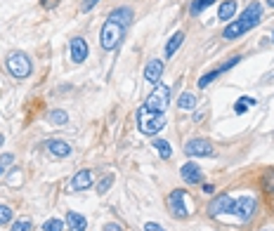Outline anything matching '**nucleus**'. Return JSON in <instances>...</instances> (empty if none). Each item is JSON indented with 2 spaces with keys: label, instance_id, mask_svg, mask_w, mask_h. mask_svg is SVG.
Wrapping results in <instances>:
<instances>
[{
  "label": "nucleus",
  "instance_id": "nucleus-30",
  "mask_svg": "<svg viewBox=\"0 0 274 231\" xmlns=\"http://www.w3.org/2000/svg\"><path fill=\"white\" fill-rule=\"evenodd\" d=\"M262 186H265L267 191H274V172H267L265 180H262Z\"/></svg>",
  "mask_w": 274,
  "mask_h": 231
},
{
  "label": "nucleus",
  "instance_id": "nucleus-6",
  "mask_svg": "<svg viewBox=\"0 0 274 231\" xmlns=\"http://www.w3.org/2000/svg\"><path fill=\"white\" fill-rule=\"evenodd\" d=\"M184 198H187V191L184 189H175L170 191V196H168V210L173 217L177 220H187L189 217V208L184 206Z\"/></svg>",
  "mask_w": 274,
  "mask_h": 231
},
{
  "label": "nucleus",
  "instance_id": "nucleus-14",
  "mask_svg": "<svg viewBox=\"0 0 274 231\" xmlns=\"http://www.w3.org/2000/svg\"><path fill=\"white\" fill-rule=\"evenodd\" d=\"M109 22H114V24L128 28L130 22H133V10H130V8H116L111 14H109Z\"/></svg>",
  "mask_w": 274,
  "mask_h": 231
},
{
  "label": "nucleus",
  "instance_id": "nucleus-8",
  "mask_svg": "<svg viewBox=\"0 0 274 231\" xmlns=\"http://www.w3.org/2000/svg\"><path fill=\"white\" fill-rule=\"evenodd\" d=\"M232 208H234V198L229 194H220V196L213 198V203L208 206V214L210 217H220V214L229 212L232 214Z\"/></svg>",
  "mask_w": 274,
  "mask_h": 231
},
{
  "label": "nucleus",
  "instance_id": "nucleus-16",
  "mask_svg": "<svg viewBox=\"0 0 274 231\" xmlns=\"http://www.w3.org/2000/svg\"><path fill=\"white\" fill-rule=\"evenodd\" d=\"M67 226L71 231H85L88 229V220H85L83 214H78V212H67Z\"/></svg>",
  "mask_w": 274,
  "mask_h": 231
},
{
  "label": "nucleus",
  "instance_id": "nucleus-23",
  "mask_svg": "<svg viewBox=\"0 0 274 231\" xmlns=\"http://www.w3.org/2000/svg\"><path fill=\"white\" fill-rule=\"evenodd\" d=\"M248 106H255V99L253 97H241L239 102H236V106H234V111H236V114H246V108Z\"/></svg>",
  "mask_w": 274,
  "mask_h": 231
},
{
  "label": "nucleus",
  "instance_id": "nucleus-12",
  "mask_svg": "<svg viewBox=\"0 0 274 231\" xmlns=\"http://www.w3.org/2000/svg\"><path fill=\"white\" fill-rule=\"evenodd\" d=\"M92 186V172L90 170H81L71 177V191H85Z\"/></svg>",
  "mask_w": 274,
  "mask_h": 231
},
{
  "label": "nucleus",
  "instance_id": "nucleus-27",
  "mask_svg": "<svg viewBox=\"0 0 274 231\" xmlns=\"http://www.w3.org/2000/svg\"><path fill=\"white\" fill-rule=\"evenodd\" d=\"M67 222H62V220H48V222L43 224V231H64Z\"/></svg>",
  "mask_w": 274,
  "mask_h": 231
},
{
  "label": "nucleus",
  "instance_id": "nucleus-41",
  "mask_svg": "<svg viewBox=\"0 0 274 231\" xmlns=\"http://www.w3.org/2000/svg\"><path fill=\"white\" fill-rule=\"evenodd\" d=\"M272 38H274V33H272Z\"/></svg>",
  "mask_w": 274,
  "mask_h": 231
},
{
  "label": "nucleus",
  "instance_id": "nucleus-25",
  "mask_svg": "<svg viewBox=\"0 0 274 231\" xmlns=\"http://www.w3.org/2000/svg\"><path fill=\"white\" fill-rule=\"evenodd\" d=\"M111 184H114V174L109 172V174H104L100 180V184H97V194H107L109 189H111Z\"/></svg>",
  "mask_w": 274,
  "mask_h": 231
},
{
  "label": "nucleus",
  "instance_id": "nucleus-4",
  "mask_svg": "<svg viewBox=\"0 0 274 231\" xmlns=\"http://www.w3.org/2000/svg\"><path fill=\"white\" fill-rule=\"evenodd\" d=\"M8 71L15 76V78L24 80V78L31 76V59L26 57L24 52H12L8 57Z\"/></svg>",
  "mask_w": 274,
  "mask_h": 231
},
{
  "label": "nucleus",
  "instance_id": "nucleus-28",
  "mask_svg": "<svg viewBox=\"0 0 274 231\" xmlns=\"http://www.w3.org/2000/svg\"><path fill=\"white\" fill-rule=\"evenodd\" d=\"M220 74H222L220 68H215V71H210V74H206V76H203V78L199 80V88H208V85H210V82L215 80V78H217Z\"/></svg>",
  "mask_w": 274,
  "mask_h": 231
},
{
  "label": "nucleus",
  "instance_id": "nucleus-36",
  "mask_svg": "<svg viewBox=\"0 0 274 231\" xmlns=\"http://www.w3.org/2000/svg\"><path fill=\"white\" fill-rule=\"evenodd\" d=\"M213 191H215L213 184H203V194H213Z\"/></svg>",
  "mask_w": 274,
  "mask_h": 231
},
{
  "label": "nucleus",
  "instance_id": "nucleus-9",
  "mask_svg": "<svg viewBox=\"0 0 274 231\" xmlns=\"http://www.w3.org/2000/svg\"><path fill=\"white\" fill-rule=\"evenodd\" d=\"M260 16H262V5H260V2H250L248 8L241 12L239 22L246 26V31H248V28H253V26L260 24Z\"/></svg>",
  "mask_w": 274,
  "mask_h": 231
},
{
  "label": "nucleus",
  "instance_id": "nucleus-22",
  "mask_svg": "<svg viewBox=\"0 0 274 231\" xmlns=\"http://www.w3.org/2000/svg\"><path fill=\"white\" fill-rule=\"evenodd\" d=\"M213 2H215V0H194V2H191V8H189V12H191L194 16H196V14H201L203 10L210 8Z\"/></svg>",
  "mask_w": 274,
  "mask_h": 231
},
{
  "label": "nucleus",
  "instance_id": "nucleus-10",
  "mask_svg": "<svg viewBox=\"0 0 274 231\" xmlns=\"http://www.w3.org/2000/svg\"><path fill=\"white\" fill-rule=\"evenodd\" d=\"M180 174H182L184 184H201V182H203V172H201V168L196 163H191V160L180 168Z\"/></svg>",
  "mask_w": 274,
  "mask_h": 231
},
{
  "label": "nucleus",
  "instance_id": "nucleus-3",
  "mask_svg": "<svg viewBox=\"0 0 274 231\" xmlns=\"http://www.w3.org/2000/svg\"><path fill=\"white\" fill-rule=\"evenodd\" d=\"M123 26H118L114 24V22H104V26H102V31H100V42H102V48L107 50V52H111V50H116V45L121 42V38H123Z\"/></svg>",
  "mask_w": 274,
  "mask_h": 231
},
{
  "label": "nucleus",
  "instance_id": "nucleus-29",
  "mask_svg": "<svg viewBox=\"0 0 274 231\" xmlns=\"http://www.w3.org/2000/svg\"><path fill=\"white\" fill-rule=\"evenodd\" d=\"M10 222H12V208L0 206V226H3V224H10Z\"/></svg>",
  "mask_w": 274,
  "mask_h": 231
},
{
  "label": "nucleus",
  "instance_id": "nucleus-32",
  "mask_svg": "<svg viewBox=\"0 0 274 231\" xmlns=\"http://www.w3.org/2000/svg\"><path fill=\"white\" fill-rule=\"evenodd\" d=\"M144 231H163V226L156 224V222H147V224H144Z\"/></svg>",
  "mask_w": 274,
  "mask_h": 231
},
{
  "label": "nucleus",
  "instance_id": "nucleus-20",
  "mask_svg": "<svg viewBox=\"0 0 274 231\" xmlns=\"http://www.w3.org/2000/svg\"><path fill=\"white\" fill-rule=\"evenodd\" d=\"M151 146L156 148V154H158L161 158H163V160H168V158L173 156V146H170V144H168L166 140H158V137H156V140L151 142Z\"/></svg>",
  "mask_w": 274,
  "mask_h": 231
},
{
  "label": "nucleus",
  "instance_id": "nucleus-18",
  "mask_svg": "<svg viewBox=\"0 0 274 231\" xmlns=\"http://www.w3.org/2000/svg\"><path fill=\"white\" fill-rule=\"evenodd\" d=\"M243 33H246V26H243L239 19H236V22H232V24L224 26L222 38H224V40H234V38H239V36H243Z\"/></svg>",
  "mask_w": 274,
  "mask_h": 231
},
{
  "label": "nucleus",
  "instance_id": "nucleus-33",
  "mask_svg": "<svg viewBox=\"0 0 274 231\" xmlns=\"http://www.w3.org/2000/svg\"><path fill=\"white\" fill-rule=\"evenodd\" d=\"M62 0H43V8H48V10H52V8H57Z\"/></svg>",
  "mask_w": 274,
  "mask_h": 231
},
{
  "label": "nucleus",
  "instance_id": "nucleus-21",
  "mask_svg": "<svg viewBox=\"0 0 274 231\" xmlns=\"http://www.w3.org/2000/svg\"><path fill=\"white\" fill-rule=\"evenodd\" d=\"M196 102H199V97H196L194 92H182L180 99H177V106L184 108V111H189V108L196 106Z\"/></svg>",
  "mask_w": 274,
  "mask_h": 231
},
{
  "label": "nucleus",
  "instance_id": "nucleus-13",
  "mask_svg": "<svg viewBox=\"0 0 274 231\" xmlns=\"http://www.w3.org/2000/svg\"><path fill=\"white\" fill-rule=\"evenodd\" d=\"M161 76H163V59H151L149 64L144 66V78L149 82H156L158 85Z\"/></svg>",
  "mask_w": 274,
  "mask_h": 231
},
{
  "label": "nucleus",
  "instance_id": "nucleus-15",
  "mask_svg": "<svg viewBox=\"0 0 274 231\" xmlns=\"http://www.w3.org/2000/svg\"><path fill=\"white\" fill-rule=\"evenodd\" d=\"M48 151H50L55 158H69L71 156V146H69L67 142H62V140H50L48 142Z\"/></svg>",
  "mask_w": 274,
  "mask_h": 231
},
{
  "label": "nucleus",
  "instance_id": "nucleus-19",
  "mask_svg": "<svg viewBox=\"0 0 274 231\" xmlns=\"http://www.w3.org/2000/svg\"><path fill=\"white\" fill-rule=\"evenodd\" d=\"M182 40H184V33H182V31L173 33V36H170V40H168V45H166V57H173L175 52L180 50V45H182Z\"/></svg>",
  "mask_w": 274,
  "mask_h": 231
},
{
  "label": "nucleus",
  "instance_id": "nucleus-17",
  "mask_svg": "<svg viewBox=\"0 0 274 231\" xmlns=\"http://www.w3.org/2000/svg\"><path fill=\"white\" fill-rule=\"evenodd\" d=\"M234 14H236V0H222V2H220V10H217L220 22H232Z\"/></svg>",
  "mask_w": 274,
  "mask_h": 231
},
{
  "label": "nucleus",
  "instance_id": "nucleus-31",
  "mask_svg": "<svg viewBox=\"0 0 274 231\" xmlns=\"http://www.w3.org/2000/svg\"><path fill=\"white\" fill-rule=\"evenodd\" d=\"M97 2H100V0H83V5H81V10H83V12H90V10L95 8Z\"/></svg>",
  "mask_w": 274,
  "mask_h": 231
},
{
  "label": "nucleus",
  "instance_id": "nucleus-35",
  "mask_svg": "<svg viewBox=\"0 0 274 231\" xmlns=\"http://www.w3.org/2000/svg\"><path fill=\"white\" fill-rule=\"evenodd\" d=\"M104 231H123V226H121V224H116V222H111V224H107V226H104Z\"/></svg>",
  "mask_w": 274,
  "mask_h": 231
},
{
  "label": "nucleus",
  "instance_id": "nucleus-7",
  "mask_svg": "<svg viewBox=\"0 0 274 231\" xmlns=\"http://www.w3.org/2000/svg\"><path fill=\"white\" fill-rule=\"evenodd\" d=\"M184 154L189 158H208L215 156V148L208 140H189L184 144Z\"/></svg>",
  "mask_w": 274,
  "mask_h": 231
},
{
  "label": "nucleus",
  "instance_id": "nucleus-40",
  "mask_svg": "<svg viewBox=\"0 0 274 231\" xmlns=\"http://www.w3.org/2000/svg\"><path fill=\"white\" fill-rule=\"evenodd\" d=\"M262 231H274V229H262Z\"/></svg>",
  "mask_w": 274,
  "mask_h": 231
},
{
  "label": "nucleus",
  "instance_id": "nucleus-24",
  "mask_svg": "<svg viewBox=\"0 0 274 231\" xmlns=\"http://www.w3.org/2000/svg\"><path fill=\"white\" fill-rule=\"evenodd\" d=\"M31 229H34V222L29 217H22L17 222H12V229L10 231H31Z\"/></svg>",
  "mask_w": 274,
  "mask_h": 231
},
{
  "label": "nucleus",
  "instance_id": "nucleus-11",
  "mask_svg": "<svg viewBox=\"0 0 274 231\" xmlns=\"http://www.w3.org/2000/svg\"><path fill=\"white\" fill-rule=\"evenodd\" d=\"M88 59V42L85 38H71V62L74 64H83Z\"/></svg>",
  "mask_w": 274,
  "mask_h": 231
},
{
  "label": "nucleus",
  "instance_id": "nucleus-37",
  "mask_svg": "<svg viewBox=\"0 0 274 231\" xmlns=\"http://www.w3.org/2000/svg\"><path fill=\"white\" fill-rule=\"evenodd\" d=\"M3 172H5V165H3V163H0V174H3Z\"/></svg>",
  "mask_w": 274,
  "mask_h": 231
},
{
  "label": "nucleus",
  "instance_id": "nucleus-1",
  "mask_svg": "<svg viewBox=\"0 0 274 231\" xmlns=\"http://www.w3.org/2000/svg\"><path fill=\"white\" fill-rule=\"evenodd\" d=\"M163 125H166L163 114H154L147 106L137 108V128H140L142 134H156V132L163 130Z\"/></svg>",
  "mask_w": 274,
  "mask_h": 231
},
{
  "label": "nucleus",
  "instance_id": "nucleus-5",
  "mask_svg": "<svg viewBox=\"0 0 274 231\" xmlns=\"http://www.w3.org/2000/svg\"><path fill=\"white\" fill-rule=\"evenodd\" d=\"M255 210H257V198H255V196H248V194H243V196L234 198L232 214H236L241 222H248L250 217L255 214Z\"/></svg>",
  "mask_w": 274,
  "mask_h": 231
},
{
  "label": "nucleus",
  "instance_id": "nucleus-38",
  "mask_svg": "<svg viewBox=\"0 0 274 231\" xmlns=\"http://www.w3.org/2000/svg\"><path fill=\"white\" fill-rule=\"evenodd\" d=\"M267 5H269V8H274V0H267Z\"/></svg>",
  "mask_w": 274,
  "mask_h": 231
},
{
  "label": "nucleus",
  "instance_id": "nucleus-2",
  "mask_svg": "<svg viewBox=\"0 0 274 231\" xmlns=\"http://www.w3.org/2000/svg\"><path fill=\"white\" fill-rule=\"evenodd\" d=\"M144 106L149 108V111H154V114H166V108L170 106V88L158 82L156 90L147 97V104H144Z\"/></svg>",
  "mask_w": 274,
  "mask_h": 231
},
{
  "label": "nucleus",
  "instance_id": "nucleus-39",
  "mask_svg": "<svg viewBox=\"0 0 274 231\" xmlns=\"http://www.w3.org/2000/svg\"><path fill=\"white\" fill-rule=\"evenodd\" d=\"M0 146H3V134H0Z\"/></svg>",
  "mask_w": 274,
  "mask_h": 231
},
{
  "label": "nucleus",
  "instance_id": "nucleus-34",
  "mask_svg": "<svg viewBox=\"0 0 274 231\" xmlns=\"http://www.w3.org/2000/svg\"><path fill=\"white\" fill-rule=\"evenodd\" d=\"M12 160H15V156H12V154H3V156H0V163H3V165H10Z\"/></svg>",
  "mask_w": 274,
  "mask_h": 231
},
{
  "label": "nucleus",
  "instance_id": "nucleus-26",
  "mask_svg": "<svg viewBox=\"0 0 274 231\" xmlns=\"http://www.w3.org/2000/svg\"><path fill=\"white\" fill-rule=\"evenodd\" d=\"M69 120V116L67 111H59V108H55V111H50V123L55 125H64Z\"/></svg>",
  "mask_w": 274,
  "mask_h": 231
}]
</instances>
